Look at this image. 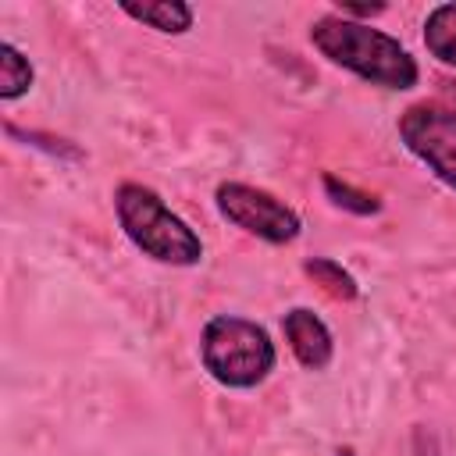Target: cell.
<instances>
[{
    "instance_id": "3957f363",
    "label": "cell",
    "mask_w": 456,
    "mask_h": 456,
    "mask_svg": "<svg viewBox=\"0 0 456 456\" xmlns=\"http://www.w3.org/2000/svg\"><path fill=\"white\" fill-rule=\"evenodd\" d=\"M203 370L224 388H256L278 363L274 342L264 324L235 314H217L200 335Z\"/></svg>"
},
{
    "instance_id": "7a4b0ae2",
    "label": "cell",
    "mask_w": 456,
    "mask_h": 456,
    "mask_svg": "<svg viewBox=\"0 0 456 456\" xmlns=\"http://www.w3.org/2000/svg\"><path fill=\"white\" fill-rule=\"evenodd\" d=\"M114 214L128 242L150 260L171 264V267H192L203 260L200 235L153 189L139 182H121L114 189Z\"/></svg>"
},
{
    "instance_id": "30bf717a",
    "label": "cell",
    "mask_w": 456,
    "mask_h": 456,
    "mask_svg": "<svg viewBox=\"0 0 456 456\" xmlns=\"http://www.w3.org/2000/svg\"><path fill=\"white\" fill-rule=\"evenodd\" d=\"M303 271H306L328 296H335V299H356V296H360L356 278H353L342 264H335V260H328V256H310V260L303 264Z\"/></svg>"
},
{
    "instance_id": "8992f818",
    "label": "cell",
    "mask_w": 456,
    "mask_h": 456,
    "mask_svg": "<svg viewBox=\"0 0 456 456\" xmlns=\"http://www.w3.org/2000/svg\"><path fill=\"white\" fill-rule=\"evenodd\" d=\"M281 331H285V342H289L292 356H296L306 370H324V367L331 363L335 342H331L328 324H324L314 310L292 306V310L281 317Z\"/></svg>"
},
{
    "instance_id": "7c38bea8",
    "label": "cell",
    "mask_w": 456,
    "mask_h": 456,
    "mask_svg": "<svg viewBox=\"0 0 456 456\" xmlns=\"http://www.w3.org/2000/svg\"><path fill=\"white\" fill-rule=\"evenodd\" d=\"M381 11H385V4H349V0H338V14H342V18H353V21L374 18V14H381Z\"/></svg>"
},
{
    "instance_id": "5b68a950",
    "label": "cell",
    "mask_w": 456,
    "mask_h": 456,
    "mask_svg": "<svg viewBox=\"0 0 456 456\" xmlns=\"http://www.w3.org/2000/svg\"><path fill=\"white\" fill-rule=\"evenodd\" d=\"M403 146L456 192V107L445 103H413L399 114Z\"/></svg>"
},
{
    "instance_id": "ba28073f",
    "label": "cell",
    "mask_w": 456,
    "mask_h": 456,
    "mask_svg": "<svg viewBox=\"0 0 456 456\" xmlns=\"http://www.w3.org/2000/svg\"><path fill=\"white\" fill-rule=\"evenodd\" d=\"M424 46L435 61L456 68V4H438L424 18Z\"/></svg>"
},
{
    "instance_id": "8fae6325",
    "label": "cell",
    "mask_w": 456,
    "mask_h": 456,
    "mask_svg": "<svg viewBox=\"0 0 456 456\" xmlns=\"http://www.w3.org/2000/svg\"><path fill=\"white\" fill-rule=\"evenodd\" d=\"M324 192L331 196L335 207H342V210H349V214H360V217L381 210V200H378V196H370V192H363V189H353L349 182H342V178H335V175H324Z\"/></svg>"
},
{
    "instance_id": "6da1fadb",
    "label": "cell",
    "mask_w": 456,
    "mask_h": 456,
    "mask_svg": "<svg viewBox=\"0 0 456 456\" xmlns=\"http://www.w3.org/2000/svg\"><path fill=\"white\" fill-rule=\"evenodd\" d=\"M310 43L321 57H328L331 64L353 71L356 78L381 86V89H413L420 78L417 61L410 57V50L381 32L370 28L363 21L342 18V14H324L310 25Z\"/></svg>"
},
{
    "instance_id": "9c48e42d",
    "label": "cell",
    "mask_w": 456,
    "mask_h": 456,
    "mask_svg": "<svg viewBox=\"0 0 456 456\" xmlns=\"http://www.w3.org/2000/svg\"><path fill=\"white\" fill-rule=\"evenodd\" d=\"M32 78H36V71H32L28 57L14 43H0V100L11 103L18 96H25L32 89Z\"/></svg>"
},
{
    "instance_id": "277c9868",
    "label": "cell",
    "mask_w": 456,
    "mask_h": 456,
    "mask_svg": "<svg viewBox=\"0 0 456 456\" xmlns=\"http://www.w3.org/2000/svg\"><path fill=\"white\" fill-rule=\"evenodd\" d=\"M214 203L228 224H235L246 235H256L264 242H274V246L292 242L303 228L299 214L285 200H278L267 189L246 185V182H221L214 192Z\"/></svg>"
},
{
    "instance_id": "52a82bcc",
    "label": "cell",
    "mask_w": 456,
    "mask_h": 456,
    "mask_svg": "<svg viewBox=\"0 0 456 456\" xmlns=\"http://www.w3.org/2000/svg\"><path fill=\"white\" fill-rule=\"evenodd\" d=\"M121 11L132 18V21H142L146 28H157L164 36H182L192 28V7L182 4V0H125Z\"/></svg>"
}]
</instances>
